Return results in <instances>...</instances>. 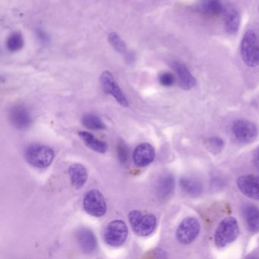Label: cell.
<instances>
[{"label": "cell", "instance_id": "obj_1", "mask_svg": "<svg viewBox=\"0 0 259 259\" xmlns=\"http://www.w3.org/2000/svg\"><path fill=\"white\" fill-rule=\"evenodd\" d=\"M241 57L248 67L259 66V42L255 32L248 30L242 37L240 45Z\"/></svg>", "mask_w": 259, "mask_h": 259}, {"label": "cell", "instance_id": "obj_2", "mask_svg": "<svg viewBox=\"0 0 259 259\" xmlns=\"http://www.w3.org/2000/svg\"><path fill=\"white\" fill-rule=\"evenodd\" d=\"M239 235V226L234 218L228 217L221 221L214 234L215 243L220 248H224L234 242Z\"/></svg>", "mask_w": 259, "mask_h": 259}, {"label": "cell", "instance_id": "obj_3", "mask_svg": "<svg viewBox=\"0 0 259 259\" xmlns=\"http://www.w3.org/2000/svg\"><path fill=\"white\" fill-rule=\"evenodd\" d=\"M25 158L34 167H48L54 160V152L51 148L45 145H31L26 150Z\"/></svg>", "mask_w": 259, "mask_h": 259}, {"label": "cell", "instance_id": "obj_4", "mask_svg": "<svg viewBox=\"0 0 259 259\" xmlns=\"http://www.w3.org/2000/svg\"><path fill=\"white\" fill-rule=\"evenodd\" d=\"M132 228L139 236H148L156 227V218L153 214H143L139 210H133L128 214Z\"/></svg>", "mask_w": 259, "mask_h": 259}, {"label": "cell", "instance_id": "obj_5", "mask_svg": "<svg viewBox=\"0 0 259 259\" xmlns=\"http://www.w3.org/2000/svg\"><path fill=\"white\" fill-rule=\"evenodd\" d=\"M128 233L125 223L121 220H116L110 222L106 227L104 240L110 246H120L126 240Z\"/></svg>", "mask_w": 259, "mask_h": 259}, {"label": "cell", "instance_id": "obj_6", "mask_svg": "<svg viewBox=\"0 0 259 259\" xmlns=\"http://www.w3.org/2000/svg\"><path fill=\"white\" fill-rule=\"evenodd\" d=\"M84 210L91 216L101 218L107 212V204L104 195L96 189L89 191L83 200Z\"/></svg>", "mask_w": 259, "mask_h": 259}, {"label": "cell", "instance_id": "obj_7", "mask_svg": "<svg viewBox=\"0 0 259 259\" xmlns=\"http://www.w3.org/2000/svg\"><path fill=\"white\" fill-rule=\"evenodd\" d=\"M200 229L201 227L196 218L192 217L185 218L177 228L176 233L177 240L184 245L192 243L198 237Z\"/></svg>", "mask_w": 259, "mask_h": 259}, {"label": "cell", "instance_id": "obj_8", "mask_svg": "<svg viewBox=\"0 0 259 259\" xmlns=\"http://www.w3.org/2000/svg\"><path fill=\"white\" fill-rule=\"evenodd\" d=\"M100 81H101L103 90L106 93L113 96L122 107H128L130 104H128V100L122 91L121 90L120 87L111 72L109 71L103 72L100 77Z\"/></svg>", "mask_w": 259, "mask_h": 259}, {"label": "cell", "instance_id": "obj_9", "mask_svg": "<svg viewBox=\"0 0 259 259\" xmlns=\"http://www.w3.org/2000/svg\"><path fill=\"white\" fill-rule=\"evenodd\" d=\"M233 133L239 142L248 144L255 140L257 136V128L253 122L240 119L233 124Z\"/></svg>", "mask_w": 259, "mask_h": 259}, {"label": "cell", "instance_id": "obj_10", "mask_svg": "<svg viewBox=\"0 0 259 259\" xmlns=\"http://www.w3.org/2000/svg\"><path fill=\"white\" fill-rule=\"evenodd\" d=\"M10 122L18 130H25L31 125L32 119L28 109L23 105H16L9 113Z\"/></svg>", "mask_w": 259, "mask_h": 259}, {"label": "cell", "instance_id": "obj_11", "mask_svg": "<svg viewBox=\"0 0 259 259\" xmlns=\"http://www.w3.org/2000/svg\"><path fill=\"white\" fill-rule=\"evenodd\" d=\"M237 186L245 196L254 200H259V177L242 176L237 180Z\"/></svg>", "mask_w": 259, "mask_h": 259}, {"label": "cell", "instance_id": "obj_12", "mask_svg": "<svg viewBox=\"0 0 259 259\" xmlns=\"http://www.w3.org/2000/svg\"><path fill=\"white\" fill-rule=\"evenodd\" d=\"M155 157L154 147L149 143H142L136 147L133 153L134 163L140 167L148 166L152 163Z\"/></svg>", "mask_w": 259, "mask_h": 259}, {"label": "cell", "instance_id": "obj_13", "mask_svg": "<svg viewBox=\"0 0 259 259\" xmlns=\"http://www.w3.org/2000/svg\"><path fill=\"white\" fill-rule=\"evenodd\" d=\"M75 236L80 248L84 253H92L96 250L98 242L95 233L90 229L85 227L79 229Z\"/></svg>", "mask_w": 259, "mask_h": 259}, {"label": "cell", "instance_id": "obj_14", "mask_svg": "<svg viewBox=\"0 0 259 259\" xmlns=\"http://www.w3.org/2000/svg\"><path fill=\"white\" fill-rule=\"evenodd\" d=\"M170 66L177 74L180 85L184 90H190L195 87L196 81L185 65L179 62L174 61L171 63Z\"/></svg>", "mask_w": 259, "mask_h": 259}, {"label": "cell", "instance_id": "obj_15", "mask_svg": "<svg viewBox=\"0 0 259 259\" xmlns=\"http://www.w3.org/2000/svg\"><path fill=\"white\" fill-rule=\"evenodd\" d=\"M224 28L228 34H235L239 31L240 17L236 8L228 5L224 7Z\"/></svg>", "mask_w": 259, "mask_h": 259}, {"label": "cell", "instance_id": "obj_16", "mask_svg": "<svg viewBox=\"0 0 259 259\" xmlns=\"http://www.w3.org/2000/svg\"><path fill=\"white\" fill-rule=\"evenodd\" d=\"M69 175L72 186L76 189H81L87 181V169L79 163H74L69 168Z\"/></svg>", "mask_w": 259, "mask_h": 259}, {"label": "cell", "instance_id": "obj_17", "mask_svg": "<svg viewBox=\"0 0 259 259\" xmlns=\"http://www.w3.org/2000/svg\"><path fill=\"white\" fill-rule=\"evenodd\" d=\"M198 10L204 16H217L224 12V7L221 0H199Z\"/></svg>", "mask_w": 259, "mask_h": 259}, {"label": "cell", "instance_id": "obj_18", "mask_svg": "<svg viewBox=\"0 0 259 259\" xmlns=\"http://www.w3.org/2000/svg\"><path fill=\"white\" fill-rule=\"evenodd\" d=\"M78 136L81 138L84 143L89 147L90 149L96 151V152L104 154L107 151V145L103 141L97 139L93 135L88 132L81 131L78 133Z\"/></svg>", "mask_w": 259, "mask_h": 259}, {"label": "cell", "instance_id": "obj_19", "mask_svg": "<svg viewBox=\"0 0 259 259\" xmlns=\"http://www.w3.org/2000/svg\"><path fill=\"white\" fill-rule=\"evenodd\" d=\"M244 216L250 231H259V209L256 206L248 204L243 210Z\"/></svg>", "mask_w": 259, "mask_h": 259}, {"label": "cell", "instance_id": "obj_20", "mask_svg": "<svg viewBox=\"0 0 259 259\" xmlns=\"http://www.w3.org/2000/svg\"><path fill=\"white\" fill-rule=\"evenodd\" d=\"M180 184L183 192L190 196H198L202 192V186L199 181L195 179L183 177L180 180Z\"/></svg>", "mask_w": 259, "mask_h": 259}, {"label": "cell", "instance_id": "obj_21", "mask_svg": "<svg viewBox=\"0 0 259 259\" xmlns=\"http://www.w3.org/2000/svg\"><path fill=\"white\" fill-rule=\"evenodd\" d=\"M174 189V178L172 175L161 177L157 186V195L160 198H166L172 193Z\"/></svg>", "mask_w": 259, "mask_h": 259}, {"label": "cell", "instance_id": "obj_22", "mask_svg": "<svg viewBox=\"0 0 259 259\" xmlns=\"http://www.w3.org/2000/svg\"><path fill=\"white\" fill-rule=\"evenodd\" d=\"M24 37L22 33L14 32L10 34L7 39V48L10 52L15 53L21 51L24 47Z\"/></svg>", "mask_w": 259, "mask_h": 259}, {"label": "cell", "instance_id": "obj_23", "mask_svg": "<svg viewBox=\"0 0 259 259\" xmlns=\"http://www.w3.org/2000/svg\"><path fill=\"white\" fill-rule=\"evenodd\" d=\"M84 126L92 130H102L106 128L105 124L95 114H85L81 119Z\"/></svg>", "mask_w": 259, "mask_h": 259}, {"label": "cell", "instance_id": "obj_24", "mask_svg": "<svg viewBox=\"0 0 259 259\" xmlns=\"http://www.w3.org/2000/svg\"><path fill=\"white\" fill-rule=\"evenodd\" d=\"M108 41L112 48L120 54H125L128 53L126 45L122 40L119 34L115 32L110 33L108 35Z\"/></svg>", "mask_w": 259, "mask_h": 259}, {"label": "cell", "instance_id": "obj_25", "mask_svg": "<svg viewBox=\"0 0 259 259\" xmlns=\"http://www.w3.org/2000/svg\"><path fill=\"white\" fill-rule=\"evenodd\" d=\"M159 81L165 87H170L175 82V77L170 72H163L159 75Z\"/></svg>", "mask_w": 259, "mask_h": 259}, {"label": "cell", "instance_id": "obj_26", "mask_svg": "<svg viewBox=\"0 0 259 259\" xmlns=\"http://www.w3.org/2000/svg\"><path fill=\"white\" fill-rule=\"evenodd\" d=\"M118 157L122 163H125L128 158V148L125 144L120 142L117 147Z\"/></svg>", "mask_w": 259, "mask_h": 259}, {"label": "cell", "instance_id": "obj_27", "mask_svg": "<svg viewBox=\"0 0 259 259\" xmlns=\"http://www.w3.org/2000/svg\"><path fill=\"white\" fill-rule=\"evenodd\" d=\"M36 35H37L38 40L44 45H47V44L49 43L50 36L48 35L46 31H44L41 28H37L36 30Z\"/></svg>", "mask_w": 259, "mask_h": 259}, {"label": "cell", "instance_id": "obj_28", "mask_svg": "<svg viewBox=\"0 0 259 259\" xmlns=\"http://www.w3.org/2000/svg\"><path fill=\"white\" fill-rule=\"evenodd\" d=\"M210 145L213 147V149H221L224 145V142L220 138H213L210 140Z\"/></svg>", "mask_w": 259, "mask_h": 259}, {"label": "cell", "instance_id": "obj_29", "mask_svg": "<svg viewBox=\"0 0 259 259\" xmlns=\"http://www.w3.org/2000/svg\"><path fill=\"white\" fill-rule=\"evenodd\" d=\"M253 163H254V167L259 172V146L256 148L255 151H254V156H253Z\"/></svg>", "mask_w": 259, "mask_h": 259}, {"label": "cell", "instance_id": "obj_30", "mask_svg": "<svg viewBox=\"0 0 259 259\" xmlns=\"http://www.w3.org/2000/svg\"><path fill=\"white\" fill-rule=\"evenodd\" d=\"M258 11H259V7H258Z\"/></svg>", "mask_w": 259, "mask_h": 259}]
</instances>
